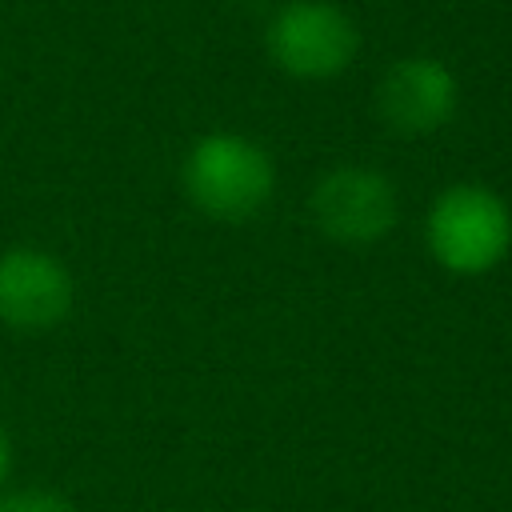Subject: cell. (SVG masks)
Here are the masks:
<instances>
[{
  "label": "cell",
  "mask_w": 512,
  "mask_h": 512,
  "mask_svg": "<svg viewBox=\"0 0 512 512\" xmlns=\"http://www.w3.org/2000/svg\"><path fill=\"white\" fill-rule=\"evenodd\" d=\"M180 184L200 216L220 224H244L260 216L272 200L276 164L256 140L240 132H204L200 140H192L180 164Z\"/></svg>",
  "instance_id": "1"
},
{
  "label": "cell",
  "mask_w": 512,
  "mask_h": 512,
  "mask_svg": "<svg viewBox=\"0 0 512 512\" xmlns=\"http://www.w3.org/2000/svg\"><path fill=\"white\" fill-rule=\"evenodd\" d=\"M424 244L452 276H484L512 252V208L488 184H448L424 216Z\"/></svg>",
  "instance_id": "2"
},
{
  "label": "cell",
  "mask_w": 512,
  "mask_h": 512,
  "mask_svg": "<svg viewBox=\"0 0 512 512\" xmlns=\"http://www.w3.org/2000/svg\"><path fill=\"white\" fill-rule=\"evenodd\" d=\"M264 48L292 80H332L352 68L360 28L332 0H288L268 16Z\"/></svg>",
  "instance_id": "3"
},
{
  "label": "cell",
  "mask_w": 512,
  "mask_h": 512,
  "mask_svg": "<svg viewBox=\"0 0 512 512\" xmlns=\"http://www.w3.org/2000/svg\"><path fill=\"white\" fill-rule=\"evenodd\" d=\"M312 220L324 240L344 248L380 244L400 220L396 184L368 164H336L328 168L308 196Z\"/></svg>",
  "instance_id": "4"
},
{
  "label": "cell",
  "mask_w": 512,
  "mask_h": 512,
  "mask_svg": "<svg viewBox=\"0 0 512 512\" xmlns=\"http://www.w3.org/2000/svg\"><path fill=\"white\" fill-rule=\"evenodd\" d=\"M460 108V80L456 72L428 56L412 52L392 60L376 84V112L396 136H428L440 132Z\"/></svg>",
  "instance_id": "5"
},
{
  "label": "cell",
  "mask_w": 512,
  "mask_h": 512,
  "mask_svg": "<svg viewBox=\"0 0 512 512\" xmlns=\"http://www.w3.org/2000/svg\"><path fill=\"white\" fill-rule=\"evenodd\" d=\"M76 300L72 272L48 248L16 244L0 252V324L16 332L56 328Z\"/></svg>",
  "instance_id": "6"
},
{
  "label": "cell",
  "mask_w": 512,
  "mask_h": 512,
  "mask_svg": "<svg viewBox=\"0 0 512 512\" xmlns=\"http://www.w3.org/2000/svg\"><path fill=\"white\" fill-rule=\"evenodd\" d=\"M0 512H76V504L56 488L24 484V488H4L0 492Z\"/></svg>",
  "instance_id": "7"
},
{
  "label": "cell",
  "mask_w": 512,
  "mask_h": 512,
  "mask_svg": "<svg viewBox=\"0 0 512 512\" xmlns=\"http://www.w3.org/2000/svg\"><path fill=\"white\" fill-rule=\"evenodd\" d=\"M8 468H12V440H8V432L0 428V492H4V484H8Z\"/></svg>",
  "instance_id": "8"
}]
</instances>
